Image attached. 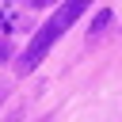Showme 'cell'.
I'll use <instances>...</instances> for the list:
<instances>
[{"instance_id":"1","label":"cell","mask_w":122,"mask_h":122,"mask_svg":"<svg viewBox=\"0 0 122 122\" xmlns=\"http://www.w3.org/2000/svg\"><path fill=\"white\" fill-rule=\"evenodd\" d=\"M88 4H92V0H65V4H61V8H57V11L38 27V34H34V38H30V46L23 50V57H19L15 72H30V69H38V65H42V57L53 50V42H57V38H61V34H65L80 15H84V8H88Z\"/></svg>"},{"instance_id":"2","label":"cell","mask_w":122,"mask_h":122,"mask_svg":"<svg viewBox=\"0 0 122 122\" xmlns=\"http://www.w3.org/2000/svg\"><path fill=\"white\" fill-rule=\"evenodd\" d=\"M107 23H111V11H99V15H95V23H92V34H99Z\"/></svg>"},{"instance_id":"3","label":"cell","mask_w":122,"mask_h":122,"mask_svg":"<svg viewBox=\"0 0 122 122\" xmlns=\"http://www.w3.org/2000/svg\"><path fill=\"white\" fill-rule=\"evenodd\" d=\"M8 57H11V42H8V38H0V61H8Z\"/></svg>"}]
</instances>
